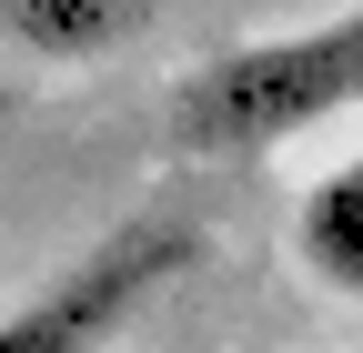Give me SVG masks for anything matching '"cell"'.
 <instances>
[{"label":"cell","mask_w":363,"mask_h":353,"mask_svg":"<svg viewBox=\"0 0 363 353\" xmlns=\"http://www.w3.org/2000/svg\"><path fill=\"white\" fill-rule=\"evenodd\" d=\"M333 111H363V0L313 30H272V40L202 61L172 91V142L182 152H272Z\"/></svg>","instance_id":"obj_1"},{"label":"cell","mask_w":363,"mask_h":353,"mask_svg":"<svg viewBox=\"0 0 363 353\" xmlns=\"http://www.w3.org/2000/svg\"><path fill=\"white\" fill-rule=\"evenodd\" d=\"M192 262H202L192 223H121L0 313V353H111Z\"/></svg>","instance_id":"obj_2"},{"label":"cell","mask_w":363,"mask_h":353,"mask_svg":"<svg viewBox=\"0 0 363 353\" xmlns=\"http://www.w3.org/2000/svg\"><path fill=\"white\" fill-rule=\"evenodd\" d=\"M293 262L333 303H363V152H343L333 172H313L293 202Z\"/></svg>","instance_id":"obj_3"},{"label":"cell","mask_w":363,"mask_h":353,"mask_svg":"<svg viewBox=\"0 0 363 353\" xmlns=\"http://www.w3.org/2000/svg\"><path fill=\"white\" fill-rule=\"evenodd\" d=\"M152 30V0H0V40L30 61H111Z\"/></svg>","instance_id":"obj_4"}]
</instances>
